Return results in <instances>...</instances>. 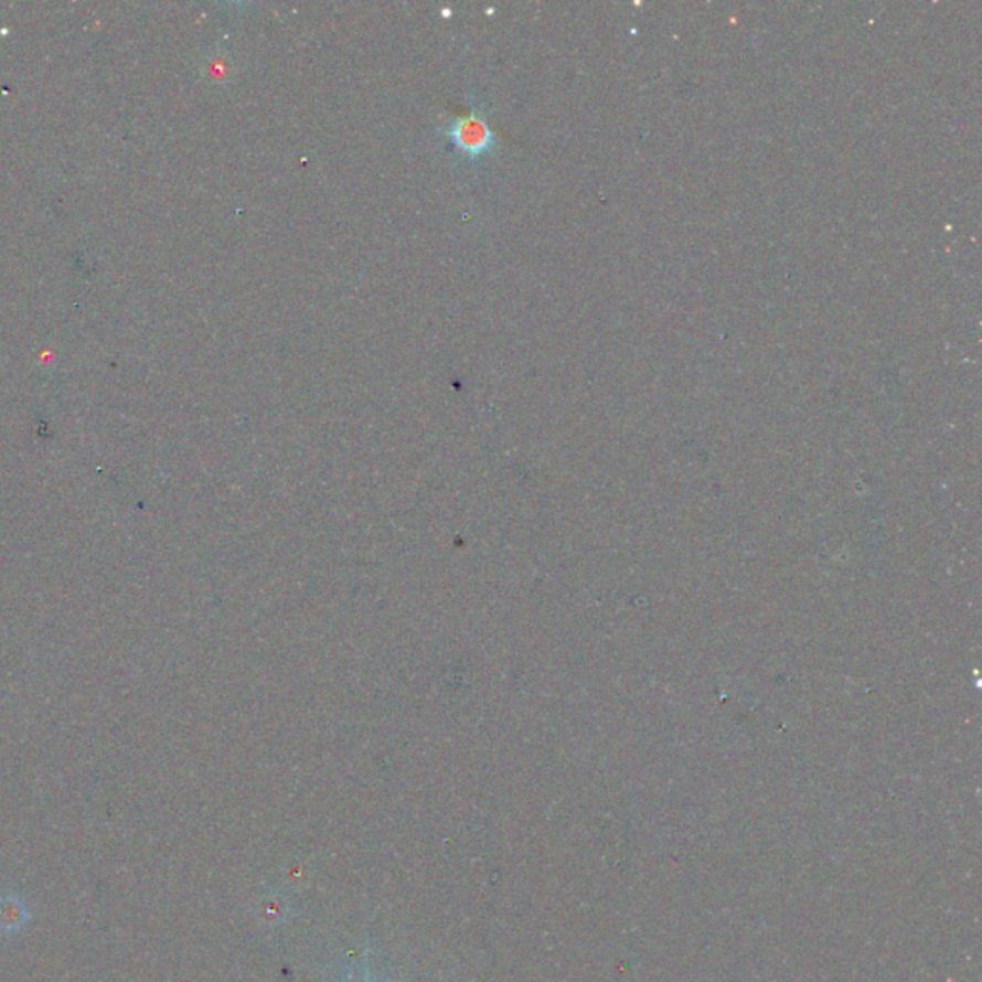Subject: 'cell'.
<instances>
[{
    "instance_id": "cell-1",
    "label": "cell",
    "mask_w": 982,
    "mask_h": 982,
    "mask_svg": "<svg viewBox=\"0 0 982 982\" xmlns=\"http://www.w3.org/2000/svg\"><path fill=\"white\" fill-rule=\"evenodd\" d=\"M436 132L451 142L467 163L485 162L499 150L498 132L488 121L484 100L477 93H470L467 114L449 118Z\"/></svg>"
}]
</instances>
